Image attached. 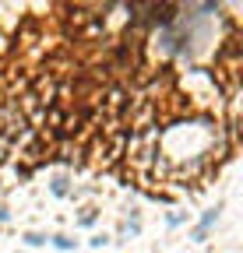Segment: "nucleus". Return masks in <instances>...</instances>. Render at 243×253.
<instances>
[{
  "mask_svg": "<svg viewBox=\"0 0 243 253\" xmlns=\"http://www.w3.org/2000/svg\"><path fill=\"white\" fill-rule=\"evenodd\" d=\"M120 236H124V239L141 236V208H127V218H124V225H120Z\"/></svg>",
  "mask_w": 243,
  "mask_h": 253,
  "instance_id": "obj_4",
  "label": "nucleus"
},
{
  "mask_svg": "<svg viewBox=\"0 0 243 253\" xmlns=\"http://www.w3.org/2000/svg\"><path fill=\"white\" fill-rule=\"evenodd\" d=\"M187 221V211H166V229H180Z\"/></svg>",
  "mask_w": 243,
  "mask_h": 253,
  "instance_id": "obj_9",
  "label": "nucleus"
},
{
  "mask_svg": "<svg viewBox=\"0 0 243 253\" xmlns=\"http://www.w3.org/2000/svg\"><path fill=\"white\" fill-rule=\"evenodd\" d=\"M99 214H102V211H99L96 204H85V208L78 211V218H74V225H78V229H92L96 221H99Z\"/></svg>",
  "mask_w": 243,
  "mask_h": 253,
  "instance_id": "obj_5",
  "label": "nucleus"
},
{
  "mask_svg": "<svg viewBox=\"0 0 243 253\" xmlns=\"http://www.w3.org/2000/svg\"><path fill=\"white\" fill-rule=\"evenodd\" d=\"M109 243H113V239H109L106 232H96L92 239H88V246H92V250H102V246H109Z\"/></svg>",
  "mask_w": 243,
  "mask_h": 253,
  "instance_id": "obj_10",
  "label": "nucleus"
},
{
  "mask_svg": "<svg viewBox=\"0 0 243 253\" xmlns=\"http://www.w3.org/2000/svg\"><path fill=\"white\" fill-rule=\"evenodd\" d=\"M11 172H14L18 183H28V179L36 176V169H32V166H25V162H11Z\"/></svg>",
  "mask_w": 243,
  "mask_h": 253,
  "instance_id": "obj_8",
  "label": "nucleus"
},
{
  "mask_svg": "<svg viewBox=\"0 0 243 253\" xmlns=\"http://www.w3.org/2000/svg\"><path fill=\"white\" fill-rule=\"evenodd\" d=\"M219 218H222V204H215V208H204L201 211V218H197V225L191 229V243H208V236H211V229L219 225Z\"/></svg>",
  "mask_w": 243,
  "mask_h": 253,
  "instance_id": "obj_2",
  "label": "nucleus"
},
{
  "mask_svg": "<svg viewBox=\"0 0 243 253\" xmlns=\"http://www.w3.org/2000/svg\"><path fill=\"white\" fill-rule=\"evenodd\" d=\"M49 246L60 250V253H74V250H78V239L67 236V232H53V236H49Z\"/></svg>",
  "mask_w": 243,
  "mask_h": 253,
  "instance_id": "obj_6",
  "label": "nucleus"
},
{
  "mask_svg": "<svg viewBox=\"0 0 243 253\" xmlns=\"http://www.w3.org/2000/svg\"><path fill=\"white\" fill-rule=\"evenodd\" d=\"M11 221V211H7V204H0V225H7Z\"/></svg>",
  "mask_w": 243,
  "mask_h": 253,
  "instance_id": "obj_11",
  "label": "nucleus"
},
{
  "mask_svg": "<svg viewBox=\"0 0 243 253\" xmlns=\"http://www.w3.org/2000/svg\"><path fill=\"white\" fill-rule=\"evenodd\" d=\"M71 190H74V179H71V172H53V179H49V194H53V197L67 201V197H71Z\"/></svg>",
  "mask_w": 243,
  "mask_h": 253,
  "instance_id": "obj_3",
  "label": "nucleus"
},
{
  "mask_svg": "<svg viewBox=\"0 0 243 253\" xmlns=\"http://www.w3.org/2000/svg\"><path fill=\"white\" fill-rule=\"evenodd\" d=\"M21 243L32 246V250H39V246H49V236H46V232H36V229H28V232H21Z\"/></svg>",
  "mask_w": 243,
  "mask_h": 253,
  "instance_id": "obj_7",
  "label": "nucleus"
},
{
  "mask_svg": "<svg viewBox=\"0 0 243 253\" xmlns=\"http://www.w3.org/2000/svg\"><path fill=\"white\" fill-rule=\"evenodd\" d=\"M53 162L67 166V169H85V144H78V141L53 144Z\"/></svg>",
  "mask_w": 243,
  "mask_h": 253,
  "instance_id": "obj_1",
  "label": "nucleus"
}]
</instances>
